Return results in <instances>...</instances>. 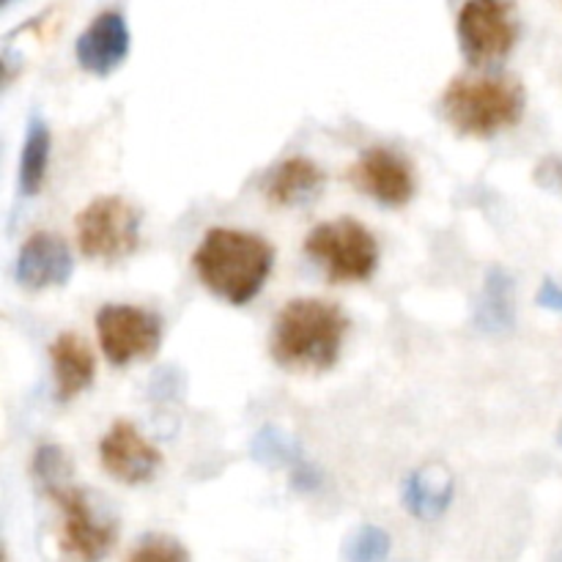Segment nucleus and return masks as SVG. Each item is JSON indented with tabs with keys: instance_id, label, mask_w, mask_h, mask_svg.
I'll use <instances>...</instances> for the list:
<instances>
[{
	"instance_id": "1",
	"label": "nucleus",
	"mask_w": 562,
	"mask_h": 562,
	"mask_svg": "<svg viewBox=\"0 0 562 562\" xmlns=\"http://www.w3.org/2000/svg\"><path fill=\"white\" fill-rule=\"evenodd\" d=\"M349 327V316L335 302L300 296L285 302L274 316L269 351L285 371H329L340 360Z\"/></svg>"
},
{
	"instance_id": "2",
	"label": "nucleus",
	"mask_w": 562,
	"mask_h": 562,
	"mask_svg": "<svg viewBox=\"0 0 562 562\" xmlns=\"http://www.w3.org/2000/svg\"><path fill=\"white\" fill-rule=\"evenodd\" d=\"M274 267V247L263 236L239 228H212L192 252L198 280L217 300L250 305L267 285Z\"/></svg>"
},
{
	"instance_id": "3",
	"label": "nucleus",
	"mask_w": 562,
	"mask_h": 562,
	"mask_svg": "<svg viewBox=\"0 0 562 562\" xmlns=\"http://www.w3.org/2000/svg\"><path fill=\"white\" fill-rule=\"evenodd\" d=\"M439 108L459 135L494 137L525 119L527 91L514 77H456Z\"/></svg>"
},
{
	"instance_id": "4",
	"label": "nucleus",
	"mask_w": 562,
	"mask_h": 562,
	"mask_svg": "<svg viewBox=\"0 0 562 562\" xmlns=\"http://www.w3.org/2000/svg\"><path fill=\"white\" fill-rule=\"evenodd\" d=\"M302 250L322 267L329 283H366L379 267V241L360 220L340 217L307 234Z\"/></svg>"
},
{
	"instance_id": "5",
	"label": "nucleus",
	"mask_w": 562,
	"mask_h": 562,
	"mask_svg": "<svg viewBox=\"0 0 562 562\" xmlns=\"http://www.w3.org/2000/svg\"><path fill=\"white\" fill-rule=\"evenodd\" d=\"M143 214L121 195H102L88 203L75 220L77 247L86 258L115 263L140 245Z\"/></svg>"
},
{
	"instance_id": "6",
	"label": "nucleus",
	"mask_w": 562,
	"mask_h": 562,
	"mask_svg": "<svg viewBox=\"0 0 562 562\" xmlns=\"http://www.w3.org/2000/svg\"><path fill=\"white\" fill-rule=\"evenodd\" d=\"M519 14L514 0H464L456 14V36L472 66L508 58L519 42Z\"/></svg>"
},
{
	"instance_id": "7",
	"label": "nucleus",
	"mask_w": 562,
	"mask_h": 562,
	"mask_svg": "<svg viewBox=\"0 0 562 562\" xmlns=\"http://www.w3.org/2000/svg\"><path fill=\"white\" fill-rule=\"evenodd\" d=\"M97 335L108 362L124 368L157 355L162 344V318L140 305H104L97 313Z\"/></svg>"
},
{
	"instance_id": "8",
	"label": "nucleus",
	"mask_w": 562,
	"mask_h": 562,
	"mask_svg": "<svg viewBox=\"0 0 562 562\" xmlns=\"http://www.w3.org/2000/svg\"><path fill=\"white\" fill-rule=\"evenodd\" d=\"M49 499L64 514V549L80 562H99L108 558L119 538V525L93 508L91 497L82 488L66 486L49 492Z\"/></svg>"
},
{
	"instance_id": "9",
	"label": "nucleus",
	"mask_w": 562,
	"mask_h": 562,
	"mask_svg": "<svg viewBox=\"0 0 562 562\" xmlns=\"http://www.w3.org/2000/svg\"><path fill=\"white\" fill-rule=\"evenodd\" d=\"M349 179L357 190L390 209L406 206L417 190L409 159L387 146L366 148L349 168Z\"/></svg>"
},
{
	"instance_id": "10",
	"label": "nucleus",
	"mask_w": 562,
	"mask_h": 562,
	"mask_svg": "<svg viewBox=\"0 0 562 562\" xmlns=\"http://www.w3.org/2000/svg\"><path fill=\"white\" fill-rule=\"evenodd\" d=\"M99 461L113 481L124 486L148 483L162 467V453L130 420H119L108 428L99 442Z\"/></svg>"
},
{
	"instance_id": "11",
	"label": "nucleus",
	"mask_w": 562,
	"mask_h": 562,
	"mask_svg": "<svg viewBox=\"0 0 562 562\" xmlns=\"http://www.w3.org/2000/svg\"><path fill=\"white\" fill-rule=\"evenodd\" d=\"M132 49V33L121 11H102L77 36L75 58L82 71L93 77H110L121 69Z\"/></svg>"
},
{
	"instance_id": "12",
	"label": "nucleus",
	"mask_w": 562,
	"mask_h": 562,
	"mask_svg": "<svg viewBox=\"0 0 562 562\" xmlns=\"http://www.w3.org/2000/svg\"><path fill=\"white\" fill-rule=\"evenodd\" d=\"M71 272H75V258H71L69 245L49 231H36V234L27 236L14 263L16 283L27 291H47L55 285H66Z\"/></svg>"
},
{
	"instance_id": "13",
	"label": "nucleus",
	"mask_w": 562,
	"mask_h": 562,
	"mask_svg": "<svg viewBox=\"0 0 562 562\" xmlns=\"http://www.w3.org/2000/svg\"><path fill=\"white\" fill-rule=\"evenodd\" d=\"M49 366H53L58 401H71L86 393L97 376V357L88 340L77 333H60L49 344Z\"/></svg>"
},
{
	"instance_id": "14",
	"label": "nucleus",
	"mask_w": 562,
	"mask_h": 562,
	"mask_svg": "<svg viewBox=\"0 0 562 562\" xmlns=\"http://www.w3.org/2000/svg\"><path fill=\"white\" fill-rule=\"evenodd\" d=\"M324 184H327V176L313 159L289 157L272 168L267 184H263V195L272 206L294 209L316 201Z\"/></svg>"
},
{
	"instance_id": "15",
	"label": "nucleus",
	"mask_w": 562,
	"mask_h": 562,
	"mask_svg": "<svg viewBox=\"0 0 562 562\" xmlns=\"http://www.w3.org/2000/svg\"><path fill=\"white\" fill-rule=\"evenodd\" d=\"M404 508L415 519L434 521L450 508L456 497V477L445 464H423L404 483Z\"/></svg>"
},
{
	"instance_id": "16",
	"label": "nucleus",
	"mask_w": 562,
	"mask_h": 562,
	"mask_svg": "<svg viewBox=\"0 0 562 562\" xmlns=\"http://www.w3.org/2000/svg\"><path fill=\"white\" fill-rule=\"evenodd\" d=\"M475 324L488 335H503L516 327V283L505 269L492 267L483 278L475 302Z\"/></svg>"
},
{
	"instance_id": "17",
	"label": "nucleus",
	"mask_w": 562,
	"mask_h": 562,
	"mask_svg": "<svg viewBox=\"0 0 562 562\" xmlns=\"http://www.w3.org/2000/svg\"><path fill=\"white\" fill-rule=\"evenodd\" d=\"M49 148H53L49 126L44 124L42 119L33 115V119L27 121V132H25V140H22V154H20V192L25 198L38 195L44 181H47Z\"/></svg>"
},
{
	"instance_id": "18",
	"label": "nucleus",
	"mask_w": 562,
	"mask_h": 562,
	"mask_svg": "<svg viewBox=\"0 0 562 562\" xmlns=\"http://www.w3.org/2000/svg\"><path fill=\"white\" fill-rule=\"evenodd\" d=\"M252 459L261 461L267 467H300L302 450L291 434H285L278 426H263L261 431L252 437L250 445Z\"/></svg>"
},
{
	"instance_id": "19",
	"label": "nucleus",
	"mask_w": 562,
	"mask_h": 562,
	"mask_svg": "<svg viewBox=\"0 0 562 562\" xmlns=\"http://www.w3.org/2000/svg\"><path fill=\"white\" fill-rule=\"evenodd\" d=\"M390 554V536L376 525H362L346 538V562H384Z\"/></svg>"
},
{
	"instance_id": "20",
	"label": "nucleus",
	"mask_w": 562,
	"mask_h": 562,
	"mask_svg": "<svg viewBox=\"0 0 562 562\" xmlns=\"http://www.w3.org/2000/svg\"><path fill=\"white\" fill-rule=\"evenodd\" d=\"M33 475L42 483L44 492H55V488L69 483V459H66V453L58 445H42V448L36 450V456H33Z\"/></svg>"
},
{
	"instance_id": "21",
	"label": "nucleus",
	"mask_w": 562,
	"mask_h": 562,
	"mask_svg": "<svg viewBox=\"0 0 562 562\" xmlns=\"http://www.w3.org/2000/svg\"><path fill=\"white\" fill-rule=\"evenodd\" d=\"M130 562H192L187 549L168 536L143 538L130 554Z\"/></svg>"
},
{
	"instance_id": "22",
	"label": "nucleus",
	"mask_w": 562,
	"mask_h": 562,
	"mask_svg": "<svg viewBox=\"0 0 562 562\" xmlns=\"http://www.w3.org/2000/svg\"><path fill=\"white\" fill-rule=\"evenodd\" d=\"M536 184L541 190L562 195V157L552 154V157H543L536 168Z\"/></svg>"
},
{
	"instance_id": "23",
	"label": "nucleus",
	"mask_w": 562,
	"mask_h": 562,
	"mask_svg": "<svg viewBox=\"0 0 562 562\" xmlns=\"http://www.w3.org/2000/svg\"><path fill=\"white\" fill-rule=\"evenodd\" d=\"M536 302H538V307H543V311L562 313V285L558 283V280L547 278L541 283V289H538Z\"/></svg>"
},
{
	"instance_id": "24",
	"label": "nucleus",
	"mask_w": 562,
	"mask_h": 562,
	"mask_svg": "<svg viewBox=\"0 0 562 562\" xmlns=\"http://www.w3.org/2000/svg\"><path fill=\"white\" fill-rule=\"evenodd\" d=\"M318 483H322V477H318V472L313 470V467L300 464L294 470V486L302 488V492H313V488H316Z\"/></svg>"
},
{
	"instance_id": "25",
	"label": "nucleus",
	"mask_w": 562,
	"mask_h": 562,
	"mask_svg": "<svg viewBox=\"0 0 562 562\" xmlns=\"http://www.w3.org/2000/svg\"><path fill=\"white\" fill-rule=\"evenodd\" d=\"M558 445H562V423H560V428H558Z\"/></svg>"
},
{
	"instance_id": "26",
	"label": "nucleus",
	"mask_w": 562,
	"mask_h": 562,
	"mask_svg": "<svg viewBox=\"0 0 562 562\" xmlns=\"http://www.w3.org/2000/svg\"><path fill=\"white\" fill-rule=\"evenodd\" d=\"M3 3H9V0H3Z\"/></svg>"
}]
</instances>
